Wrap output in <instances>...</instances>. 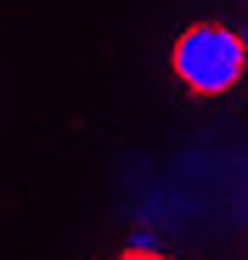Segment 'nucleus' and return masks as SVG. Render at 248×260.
Returning <instances> with one entry per match:
<instances>
[{
    "instance_id": "7ed1b4c3",
    "label": "nucleus",
    "mask_w": 248,
    "mask_h": 260,
    "mask_svg": "<svg viewBox=\"0 0 248 260\" xmlns=\"http://www.w3.org/2000/svg\"><path fill=\"white\" fill-rule=\"evenodd\" d=\"M242 46H248V23H242Z\"/></svg>"
},
{
    "instance_id": "f03ea898",
    "label": "nucleus",
    "mask_w": 248,
    "mask_h": 260,
    "mask_svg": "<svg viewBox=\"0 0 248 260\" xmlns=\"http://www.w3.org/2000/svg\"><path fill=\"white\" fill-rule=\"evenodd\" d=\"M118 260H175V254H163V249H141V243H136V249H124Z\"/></svg>"
},
{
    "instance_id": "f257e3e1",
    "label": "nucleus",
    "mask_w": 248,
    "mask_h": 260,
    "mask_svg": "<svg viewBox=\"0 0 248 260\" xmlns=\"http://www.w3.org/2000/svg\"><path fill=\"white\" fill-rule=\"evenodd\" d=\"M170 68H175V79L186 85L192 96H226L248 74V46H242V34H231L220 23H192L175 40Z\"/></svg>"
}]
</instances>
